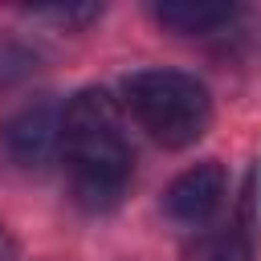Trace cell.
I'll list each match as a JSON object with an SVG mask.
<instances>
[{
    "label": "cell",
    "instance_id": "obj_1",
    "mask_svg": "<svg viewBox=\"0 0 261 261\" xmlns=\"http://www.w3.org/2000/svg\"><path fill=\"white\" fill-rule=\"evenodd\" d=\"M61 159L73 200L86 208H110L130 184L135 151L126 143L122 106L106 90H82L61 110Z\"/></svg>",
    "mask_w": 261,
    "mask_h": 261
},
{
    "label": "cell",
    "instance_id": "obj_2",
    "mask_svg": "<svg viewBox=\"0 0 261 261\" xmlns=\"http://www.w3.org/2000/svg\"><path fill=\"white\" fill-rule=\"evenodd\" d=\"M126 110L163 147H192L212 122L204 82L179 69H139L126 77Z\"/></svg>",
    "mask_w": 261,
    "mask_h": 261
},
{
    "label": "cell",
    "instance_id": "obj_3",
    "mask_svg": "<svg viewBox=\"0 0 261 261\" xmlns=\"http://www.w3.org/2000/svg\"><path fill=\"white\" fill-rule=\"evenodd\" d=\"M224 192H228V171L224 163L216 159H204L188 171H179L171 179V188L163 192V212L175 220V224H188V228H200L216 216V208L224 204Z\"/></svg>",
    "mask_w": 261,
    "mask_h": 261
},
{
    "label": "cell",
    "instance_id": "obj_4",
    "mask_svg": "<svg viewBox=\"0 0 261 261\" xmlns=\"http://www.w3.org/2000/svg\"><path fill=\"white\" fill-rule=\"evenodd\" d=\"M61 110L49 98H37L29 106H20L8 122H4V147L16 163L37 167L53 155H61Z\"/></svg>",
    "mask_w": 261,
    "mask_h": 261
},
{
    "label": "cell",
    "instance_id": "obj_5",
    "mask_svg": "<svg viewBox=\"0 0 261 261\" xmlns=\"http://www.w3.org/2000/svg\"><path fill=\"white\" fill-rule=\"evenodd\" d=\"M159 24H167L171 33H184V37H204V33H216L220 24H228L237 16L232 4H208V0H167L155 8Z\"/></svg>",
    "mask_w": 261,
    "mask_h": 261
},
{
    "label": "cell",
    "instance_id": "obj_6",
    "mask_svg": "<svg viewBox=\"0 0 261 261\" xmlns=\"http://www.w3.org/2000/svg\"><path fill=\"white\" fill-rule=\"evenodd\" d=\"M184 261H253V237L241 224L208 228L184 249Z\"/></svg>",
    "mask_w": 261,
    "mask_h": 261
},
{
    "label": "cell",
    "instance_id": "obj_7",
    "mask_svg": "<svg viewBox=\"0 0 261 261\" xmlns=\"http://www.w3.org/2000/svg\"><path fill=\"white\" fill-rule=\"evenodd\" d=\"M45 16H53V20H61V24H86V20H94L102 8H94V4H77V8H61V4H53V8H41Z\"/></svg>",
    "mask_w": 261,
    "mask_h": 261
},
{
    "label": "cell",
    "instance_id": "obj_8",
    "mask_svg": "<svg viewBox=\"0 0 261 261\" xmlns=\"http://www.w3.org/2000/svg\"><path fill=\"white\" fill-rule=\"evenodd\" d=\"M0 261H16V237L8 232V224H0Z\"/></svg>",
    "mask_w": 261,
    "mask_h": 261
}]
</instances>
